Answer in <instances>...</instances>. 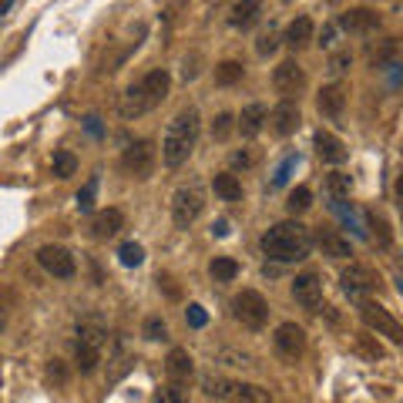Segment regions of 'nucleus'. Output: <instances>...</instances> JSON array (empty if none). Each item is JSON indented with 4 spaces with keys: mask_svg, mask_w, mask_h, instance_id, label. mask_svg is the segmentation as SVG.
Wrapping results in <instances>:
<instances>
[{
    "mask_svg": "<svg viewBox=\"0 0 403 403\" xmlns=\"http://www.w3.org/2000/svg\"><path fill=\"white\" fill-rule=\"evenodd\" d=\"M37 263H41V269H44L47 276H54V279H74V272H78L74 256L64 246H54V242H47V246L37 249Z\"/></svg>",
    "mask_w": 403,
    "mask_h": 403,
    "instance_id": "9",
    "label": "nucleus"
},
{
    "mask_svg": "<svg viewBox=\"0 0 403 403\" xmlns=\"http://www.w3.org/2000/svg\"><path fill=\"white\" fill-rule=\"evenodd\" d=\"M212 188H216V195L222 202H239L242 199V182L235 178L232 171H218L216 178H212Z\"/></svg>",
    "mask_w": 403,
    "mask_h": 403,
    "instance_id": "24",
    "label": "nucleus"
},
{
    "mask_svg": "<svg viewBox=\"0 0 403 403\" xmlns=\"http://www.w3.org/2000/svg\"><path fill=\"white\" fill-rule=\"evenodd\" d=\"M293 299L310 312H319L323 310V276L316 269H306L299 272L293 279Z\"/></svg>",
    "mask_w": 403,
    "mask_h": 403,
    "instance_id": "10",
    "label": "nucleus"
},
{
    "mask_svg": "<svg viewBox=\"0 0 403 403\" xmlns=\"http://www.w3.org/2000/svg\"><path fill=\"white\" fill-rule=\"evenodd\" d=\"M259 20H263V4H259V0L235 4L232 14H229V24H232L235 31H249V27H256Z\"/></svg>",
    "mask_w": 403,
    "mask_h": 403,
    "instance_id": "21",
    "label": "nucleus"
},
{
    "mask_svg": "<svg viewBox=\"0 0 403 403\" xmlns=\"http://www.w3.org/2000/svg\"><path fill=\"white\" fill-rule=\"evenodd\" d=\"M155 161H158V152H155V145L148 138H138V141H131L128 148H124V155H121V169L131 175V178H152V171H155Z\"/></svg>",
    "mask_w": 403,
    "mask_h": 403,
    "instance_id": "8",
    "label": "nucleus"
},
{
    "mask_svg": "<svg viewBox=\"0 0 403 403\" xmlns=\"http://www.w3.org/2000/svg\"><path fill=\"white\" fill-rule=\"evenodd\" d=\"M4 323H7V319H4V312H0V329H4Z\"/></svg>",
    "mask_w": 403,
    "mask_h": 403,
    "instance_id": "51",
    "label": "nucleus"
},
{
    "mask_svg": "<svg viewBox=\"0 0 403 403\" xmlns=\"http://www.w3.org/2000/svg\"><path fill=\"white\" fill-rule=\"evenodd\" d=\"M185 323L192 326V329H202V326L209 323V312L202 310L199 303H192V306H188V310H185Z\"/></svg>",
    "mask_w": 403,
    "mask_h": 403,
    "instance_id": "43",
    "label": "nucleus"
},
{
    "mask_svg": "<svg viewBox=\"0 0 403 403\" xmlns=\"http://www.w3.org/2000/svg\"><path fill=\"white\" fill-rule=\"evenodd\" d=\"M312 205V192L306 185H299V188H293V192H289V202H286V209H289V216H303V212H306V209H310Z\"/></svg>",
    "mask_w": 403,
    "mask_h": 403,
    "instance_id": "33",
    "label": "nucleus"
},
{
    "mask_svg": "<svg viewBox=\"0 0 403 403\" xmlns=\"http://www.w3.org/2000/svg\"><path fill=\"white\" fill-rule=\"evenodd\" d=\"M282 41H286L289 51H303V47L312 41V20L310 17H296L293 24L286 27V37H282Z\"/></svg>",
    "mask_w": 403,
    "mask_h": 403,
    "instance_id": "23",
    "label": "nucleus"
},
{
    "mask_svg": "<svg viewBox=\"0 0 403 403\" xmlns=\"http://www.w3.org/2000/svg\"><path fill=\"white\" fill-rule=\"evenodd\" d=\"M299 121H303V114H299L296 101H279L276 108L269 111V128H272L276 138H289L296 128H299Z\"/></svg>",
    "mask_w": 403,
    "mask_h": 403,
    "instance_id": "14",
    "label": "nucleus"
},
{
    "mask_svg": "<svg viewBox=\"0 0 403 403\" xmlns=\"http://www.w3.org/2000/svg\"><path fill=\"white\" fill-rule=\"evenodd\" d=\"M333 34H336V27H323V41H319V44L329 47V44H333Z\"/></svg>",
    "mask_w": 403,
    "mask_h": 403,
    "instance_id": "49",
    "label": "nucleus"
},
{
    "mask_svg": "<svg viewBox=\"0 0 403 403\" xmlns=\"http://www.w3.org/2000/svg\"><path fill=\"white\" fill-rule=\"evenodd\" d=\"M259 246H263V252L269 259H276V263H299V259L310 256L312 232L299 218H286V222H276V225L259 239Z\"/></svg>",
    "mask_w": 403,
    "mask_h": 403,
    "instance_id": "2",
    "label": "nucleus"
},
{
    "mask_svg": "<svg viewBox=\"0 0 403 403\" xmlns=\"http://www.w3.org/2000/svg\"><path fill=\"white\" fill-rule=\"evenodd\" d=\"M340 282H343V289L350 296H366V293H376L380 289V276L373 272L370 265H363V263H350L346 269L340 272Z\"/></svg>",
    "mask_w": 403,
    "mask_h": 403,
    "instance_id": "11",
    "label": "nucleus"
},
{
    "mask_svg": "<svg viewBox=\"0 0 403 403\" xmlns=\"http://www.w3.org/2000/svg\"><path fill=\"white\" fill-rule=\"evenodd\" d=\"M209 276L216 282H232L239 276V263H235L232 256H216L212 263H209Z\"/></svg>",
    "mask_w": 403,
    "mask_h": 403,
    "instance_id": "27",
    "label": "nucleus"
},
{
    "mask_svg": "<svg viewBox=\"0 0 403 403\" xmlns=\"http://www.w3.org/2000/svg\"><path fill=\"white\" fill-rule=\"evenodd\" d=\"M118 263L128 265V269H135V265L145 263V249H141L138 242H124V246L118 249Z\"/></svg>",
    "mask_w": 403,
    "mask_h": 403,
    "instance_id": "34",
    "label": "nucleus"
},
{
    "mask_svg": "<svg viewBox=\"0 0 403 403\" xmlns=\"http://www.w3.org/2000/svg\"><path fill=\"white\" fill-rule=\"evenodd\" d=\"M242 78H246V67H242L239 61L216 64V84H222V88H232V84H239Z\"/></svg>",
    "mask_w": 403,
    "mask_h": 403,
    "instance_id": "29",
    "label": "nucleus"
},
{
    "mask_svg": "<svg viewBox=\"0 0 403 403\" xmlns=\"http://www.w3.org/2000/svg\"><path fill=\"white\" fill-rule=\"evenodd\" d=\"M124 229V212L121 209H105V212H98L91 222V232L94 239H111V235H118Z\"/></svg>",
    "mask_w": 403,
    "mask_h": 403,
    "instance_id": "20",
    "label": "nucleus"
},
{
    "mask_svg": "<svg viewBox=\"0 0 403 403\" xmlns=\"http://www.w3.org/2000/svg\"><path fill=\"white\" fill-rule=\"evenodd\" d=\"M88 131H91V135H101V118H88Z\"/></svg>",
    "mask_w": 403,
    "mask_h": 403,
    "instance_id": "48",
    "label": "nucleus"
},
{
    "mask_svg": "<svg viewBox=\"0 0 403 403\" xmlns=\"http://www.w3.org/2000/svg\"><path fill=\"white\" fill-rule=\"evenodd\" d=\"M366 225H370V229H376V239H380V249H390V242H393V235H390L387 218L380 216V212H366Z\"/></svg>",
    "mask_w": 403,
    "mask_h": 403,
    "instance_id": "35",
    "label": "nucleus"
},
{
    "mask_svg": "<svg viewBox=\"0 0 403 403\" xmlns=\"http://www.w3.org/2000/svg\"><path fill=\"white\" fill-rule=\"evenodd\" d=\"M105 340H108V333H105V326L98 323V319H84V323L78 326V343H84V346H105Z\"/></svg>",
    "mask_w": 403,
    "mask_h": 403,
    "instance_id": "28",
    "label": "nucleus"
},
{
    "mask_svg": "<svg viewBox=\"0 0 403 403\" xmlns=\"http://www.w3.org/2000/svg\"><path fill=\"white\" fill-rule=\"evenodd\" d=\"M359 319L376 336H387L390 343H403V323L387 306H380V303H359Z\"/></svg>",
    "mask_w": 403,
    "mask_h": 403,
    "instance_id": "7",
    "label": "nucleus"
},
{
    "mask_svg": "<svg viewBox=\"0 0 403 403\" xmlns=\"http://www.w3.org/2000/svg\"><path fill=\"white\" fill-rule=\"evenodd\" d=\"M51 169H54V175H58V178H71V175L78 171V158L71 155L67 148H61V152H54V161H51Z\"/></svg>",
    "mask_w": 403,
    "mask_h": 403,
    "instance_id": "32",
    "label": "nucleus"
},
{
    "mask_svg": "<svg viewBox=\"0 0 403 403\" xmlns=\"http://www.w3.org/2000/svg\"><path fill=\"white\" fill-rule=\"evenodd\" d=\"M340 24L353 34H370L380 27V17L373 14L370 7H353V11H346V14L340 17Z\"/></svg>",
    "mask_w": 403,
    "mask_h": 403,
    "instance_id": "19",
    "label": "nucleus"
},
{
    "mask_svg": "<svg viewBox=\"0 0 403 403\" xmlns=\"http://www.w3.org/2000/svg\"><path fill=\"white\" fill-rule=\"evenodd\" d=\"M216 359L222 366H232V370H256V357L242 353V350H218Z\"/></svg>",
    "mask_w": 403,
    "mask_h": 403,
    "instance_id": "30",
    "label": "nucleus"
},
{
    "mask_svg": "<svg viewBox=\"0 0 403 403\" xmlns=\"http://www.w3.org/2000/svg\"><path fill=\"white\" fill-rule=\"evenodd\" d=\"M232 128H235V118H232V114H218L216 121H212V138H216V141H225L229 135H232Z\"/></svg>",
    "mask_w": 403,
    "mask_h": 403,
    "instance_id": "40",
    "label": "nucleus"
},
{
    "mask_svg": "<svg viewBox=\"0 0 403 403\" xmlns=\"http://www.w3.org/2000/svg\"><path fill=\"white\" fill-rule=\"evenodd\" d=\"M272 343H276V353H279L282 359L296 363V359L306 353V329H303V326H296V323H282L279 329H276Z\"/></svg>",
    "mask_w": 403,
    "mask_h": 403,
    "instance_id": "12",
    "label": "nucleus"
},
{
    "mask_svg": "<svg viewBox=\"0 0 403 403\" xmlns=\"http://www.w3.org/2000/svg\"><path fill=\"white\" fill-rule=\"evenodd\" d=\"M252 165V155H249L246 148L242 152H232V169H249Z\"/></svg>",
    "mask_w": 403,
    "mask_h": 403,
    "instance_id": "45",
    "label": "nucleus"
},
{
    "mask_svg": "<svg viewBox=\"0 0 403 403\" xmlns=\"http://www.w3.org/2000/svg\"><path fill=\"white\" fill-rule=\"evenodd\" d=\"M232 312L235 319L252 329V333H259L265 323H269V303H265L263 293H256V289H242V293L232 299Z\"/></svg>",
    "mask_w": 403,
    "mask_h": 403,
    "instance_id": "6",
    "label": "nucleus"
},
{
    "mask_svg": "<svg viewBox=\"0 0 403 403\" xmlns=\"http://www.w3.org/2000/svg\"><path fill=\"white\" fill-rule=\"evenodd\" d=\"M141 333H145V340L158 343V340H165V336H169V326H165V319H161V316H148V319H145V326H141Z\"/></svg>",
    "mask_w": 403,
    "mask_h": 403,
    "instance_id": "37",
    "label": "nucleus"
},
{
    "mask_svg": "<svg viewBox=\"0 0 403 403\" xmlns=\"http://www.w3.org/2000/svg\"><path fill=\"white\" fill-rule=\"evenodd\" d=\"M202 390H205V397H212L218 403H269L272 400V393L265 387H256V383H246V380H225V376H216V373L202 376Z\"/></svg>",
    "mask_w": 403,
    "mask_h": 403,
    "instance_id": "4",
    "label": "nucleus"
},
{
    "mask_svg": "<svg viewBox=\"0 0 403 403\" xmlns=\"http://www.w3.org/2000/svg\"><path fill=\"white\" fill-rule=\"evenodd\" d=\"M199 111L195 108H185L178 111L175 118L169 121L165 128V138H161V161L169 169H178L185 165L188 155L195 152V141H199Z\"/></svg>",
    "mask_w": 403,
    "mask_h": 403,
    "instance_id": "3",
    "label": "nucleus"
},
{
    "mask_svg": "<svg viewBox=\"0 0 403 403\" xmlns=\"http://www.w3.org/2000/svg\"><path fill=\"white\" fill-rule=\"evenodd\" d=\"M94 195H98V178H88V185L78 192V209L81 212H91L94 209Z\"/></svg>",
    "mask_w": 403,
    "mask_h": 403,
    "instance_id": "41",
    "label": "nucleus"
},
{
    "mask_svg": "<svg viewBox=\"0 0 403 403\" xmlns=\"http://www.w3.org/2000/svg\"><path fill=\"white\" fill-rule=\"evenodd\" d=\"M276 51H279V34L269 27L265 34H259V41H256V54H259V58H269V54H276Z\"/></svg>",
    "mask_w": 403,
    "mask_h": 403,
    "instance_id": "38",
    "label": "nucleus"
},
{
    "mask_svg": "<svg viewBox=\"0 0 403 403\" xmlns=\"http://www.w3.org/2000/svg\"><path fill=\"white\" fill-rule=\"evenodd\" d=\"M326 192H329L333 202H346L350 192H353V178H350L346 171H329V175H326Z\"/></svg>",
    "mask_w": 403,
    "mask_h": 403,
    "instance_id": "26",
    "label": "nucleus"
},
{
    "mask_svg": "<svg viewBox=\"0 0 403 403\" xmlns=\"http://www.w3.org/2000/svg\"><path fill=\"white\" fill-rule=\"evenodd\" d=\"M265 121H269V108L259 105V101H252V105H246L242 114L235 118V128L242 131V138H256V135L265 128Z\"/></svg>",
    "mask_w": 403,
    "mask_h": 403,
    "instance_id": "18",
    "label": "nucleus"
},
{
    "mask_svg": "<svg viewBox=\"0 0 403 403\" xmlns=\"http://www.w3.org/2000/svg\"><path fill=\"white\" fill-rule=\"evenodd\" d=\"M397 293H400V296H403V279H397Z\"/></svg>",
    "mask_w": 403,
    "mask_h": 403,
    "instance_id": "50",
    "label": "nucleus"
},
{
    "mask_svg": "<svg viewBox=\"0 0 403 403\" xmlns=\"http://www.w3.org/2000/svg\"><path fill=\"white\" fill-rule=\"evenodd\" d=\"M357 350L363 353V357H370V359H383V346L373 340L370 333H359V336H357Z\"/></svg>",
    "mask_w": 403,
    "mask_h": 403,
    "instance_id": "39",
    "label": "nucleus"
},
{
    "mask_svg": "<svg viewBox=\"0 0 403 403\" xmlns=\"http://www.w3.org/2000/svg\"><path fill=\"white\" fill-rule=\"evenodd\" d=\"M272 88L282 94V101H293L296 94L306 88V71L296 61H282L276 71H272Z\"/></svg>",
    "mask_w": 403,
    "mask_h": 403,
    "instance_id": "13",
    "label": "nucleus"
},
{
    "mask_svg": "<svg viewBox=\"0 0 403 403\" xmlns=\"http://www.w3.org/2000/svg\"><path fill=\"white\" fill-rule=\"evenodd\" d=\"M74 363H78L81 373H94L98 370V363H101V350H98V346H84V343H78V346H74Z\"/></svg>",
    "mask_w": 403,
    "mask_h": 403,
    "instance_id": "31",
    "label": "nucleus"
},
{
    "mask_svg": "<svg viewBox=\"0 0 403 403\" xmlns=\"http://www.w3.org/2000/svg\"><path fill=\"white\" fill-rule=\"evenodd\" d=\"M316 152L323 161L329 165H343L346 161V148H343V141L336 135H329V131H316Z\"/></svg>",
    "mask_w": 403,
    "mask_h": 403,
    "instance_id": "22",
    "label": "nucleus"
},
{
    "mask_svg": "<svg viewBox=\"0 0 403 403\" xmlns=\"http://www.w3.org/2000/svg\"><path fill=\"white\" fill-rule=\"evenodd\" d=\"M350 64H353L350 51H340V54H333V61H329V74H343Z\"/></svg>",
    "mask_w": 403,
    "mask_h": 403,
    "instance_id": "44",
    "label": "nucleus"
},
{
    "mask_svg": "<svg viewBox=\"0 0 403 403\" xmlns=\"http://www.w3.org/2000/svg\"><path fill=\"white\" fill-rule=\"evenodd\" d=\"M316 108H319L323 118L340 121L343 111H346V91H343V84H326L323 91L316 94Z\"/></svg>",
    "mask_w": 403,
    "mask_h": 403,
    "instance_id": "16",
    "label": "nucleus"
},
{
    "mask_svg": "<svg viewBox=\"0 0 403 403\" xmlns=\"http://www.w3.org/2000/svg\"><path fill=\"white\" fill-rule=\"evenodd\" d=\"M329 209L343 218V225L357 235V239H370V232L363 229V222H359V216H357V209H353V205H346V202H329Z\"/></svg>",
    "mask_w": 403,
    "mask_h": 403,
    "instance_id": "25",
    "label": "nucleus"
},
{
    "mask_svg": "<svg viewBox=\"0 0 403 403\" xmlns=\"http://www.w3.org/2000/svg\"><path fill=\"white\" fill-rule=\"evenodd\" d=\"M296 165H299V155H289L286 158V161H282L279 169L272 171V185L279 188V185H286V182H289V175H293V169Z\"/></svg>",
    "mask_w": 403,
    "mask_h": 403,
    "instance_id": "42",
    "label": "nucleus"
},
{
    "mask_svg": "<svg viewBox=\"0 0 403 403\" xmlns=\"http://www.w3.org/2000/svg\"><path fill=\"white\" fill-rule=\"evenodd\" d=\"M165 370H169V383H178V387H188V380L195 376V363L188 357V350L175 346L165 359Z\"/></svg>",
    "mask_w": 403,
    "mask_h": 403,
    "instance_id": "17",
    "label": "nucleus"
},
{
    "mask_svg": "<svg viewBox=\"0 0 403 403\" xmlns=\"http://www.w3.org/2000/svg\"><path fill=\"white\" fill-rule=\"evenodd\" d=\"M51 376H54V380H58V383H64V380H67V373H64L61 359H54V363H51Z\"/></svg>",
    "mask_w": 403,
    "mask_h": 403,
    "instance_id": "46",
    "label": "nucleus"
},
{
    "mask_svg": "<svg viewBox=\"0 0 403 403\" xmlns=\"http://www.w3.org/2000/svg\"><path fill=\"white\" fill-rule=\"evenodd\" d=\"M155 403H188V390L178 387V383H165L155 393Z\"/></svg>",
    "mask_w": 403,
    "mask_h": 403,
    "instance_id": "36",
    "label": "nucleus"
},
{
    "mask_svg": "<svg viewBox=\"0 0 403 403\" xmlns=\"http://www.w3.org/2000/svg\"><path fill=\"white\" fill-rule=\"evenodd\" d=\"M212 235H218V239H225V235H229V222H225V218H218L216 225H212Z\"/></svg>",
    "mask_w": 403,
    "mask_h": 403,
    "instance_id": "47",
    "label": "nucleus"
},
{
    "mask_svg": "<svg viewBox=\"0 0 403 403\" xmlns=\"http://www.w3.org/2000/svg\"><path fill=\"white\" fill-rule=\"evenodd\" d=\"M312 242L323 249V256H329V259H350V256H353L350 239H346V235H340L336 229H329V225H319V229H316V235H312Z\"/></svg>",
    "mask_w": 403,
    "mask_h": 403,
    "instance_id": "15",
    "label": "nucleus"
},
{
    "mask_svg": "<svg viewBox=\"0 0 403 403\" xmlns=\"http://www.w3.org/2000/svg\"><path fill=\"white\" fill-rule=\"evenodd\" d=\"M202 209H205V192L202 185H182L175 188V195H171V222H175V229H188V225H195V218L202 216Z\"/></svg>",
    "mask_w": 403,
    "mask_h": 403,
    "instance_id": "5",
    "label": "nucleus"
},
{
    "mask_svg": "<svg viewBox=\"0 0 403 403\" xmlns=\"http://www.w3.org/2000/svg\"><path fill=\"white\" fill-rule=\"evenodd\" d=\"M169 91H171V74L165 67H155V71H148L145 78L135 81V84L121 94L118 111H121L124 121H138L148 111H155L158 105L169 98Z\"/></svg>",
    "mask_w": 403,
    "mask_h": 403,
    "instance_id": "1",
    "label": "nucleus"
}]
</instances>
